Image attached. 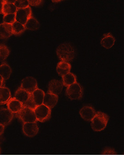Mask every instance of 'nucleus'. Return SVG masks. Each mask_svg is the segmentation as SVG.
Here are the masks:
<instances>
[{
  "label": "nucleus",
  "mask_w": 124,
  "mask_h": 155,
  "mask_svg": "<svg viewBox=\"0 0 124 155\" xmlns=\"http://www.w3.org/2000/svg\"><path fill=\"white\" fill-rule=\"evenodd\" d=\"M3 21V23H5V24L12 25L16 21L15 14L4 15Z\"/></svg>",
  "instance_id": "a878e982"
},
{
  "label": "nucleus",
  "mask_w": 124,
  "mask_h": 155,
  "mask_svg": "<svg viewBox=\"0 0 124 155\" xmlns=\"http://www.w3.org/2000/svg\"><path fill=\"white\" fill-rule=\"evenodd\" d=\"M56 54L61 61L68 62L75 58V49L70 43H62L57 48Z\"/></svg>",
  "instance_id": "f257e3e1"
},
{
  "label": "nucleus",
  "mask_w": 124,
  "mask_h": 155,
  "mask_svg": "<svg viewBox=\"0 0 124 155\" xmlns=\"http://www.w3.org/2000/svg\"><path fill=\"white\" fill-rule=\"evenodd\" d=\"M4 3L3 5L2 14H3L4 15L15 14L17 9L14 4L6 2L5 0H4Z\"/></svg>",
  "instance_id": "412c9836"
},
{
  "label": "nucleus",
  "mask_w": 124,
  "mask_h": 155,
  "mask_svg": "<svg viewBox=\"0 0 124 155\" xmlns=\"http://www.w3.org/2000/svg\"><path fill=\"white\" fill-rule=\"evenodd\" d=\"M4 2V1H0V14H2V12L3 5Z\"/></svg>",
  "instance_id": "473e14b6"
},
{
  "label": "nucleus",
  "mask_w": 124,
  "mask_h": 155,
  "mask_svg": "<svg viewBox=\"0 0 124 155\" xmlns=\"http://www.w3.org/2000/svg\"><path fill=\"white\" fill-rule=\"evenodd\" d=\"M14 4L17 9H24L29 6L28 1H15Z\"/></svg>",
  "instance_id": "bb28decb"
},
{
  "label": "nucleus",
  "mask_w": 124,
  "mask_h": 155,
  "mask_svg": "<svg viewBox=\"0 0 124 155\" xmlns=\"http://www.w3.org/2000/svg\"><path fill=\"white\" fill-rule=\"evenodd\" d=\"M24 107H27L30 108L34 110L37 107L34 100H33V97L32 94H31L29 98L25 103L23 104Z\"/></svg>",
  "instance_id": "cd10ccee"
},
{
  "label": "nucleus",
  "mask_w": 124,
  "mask_h": 155,
  "mask_svg": "<svg viewBox=\"0 0 124 155\" xmlns=\"http://www.w3.org/2000/svg\"><path fill=\"white\" fill-rule=\"evenodd\" d=\"M16 116L23 123L37 121L34 110L27 107H24L22 109L16 114Z\"/></svg>",
  "instance_id": "7ed1b4c3"
},
{
  "label": "nucleus",
  "mask_w": 124,
  "mask_h": 155,
  "mask_svg": "<svg viewBox=\"0 0 124 155\" xmlns=\"http://www.w3.org/2000/svg\"><path fill=\"white\" fill-rule=\"evenodd\" d=\"M14 114L7 108H0V123L4 126L9 125L13 119Z\"/></svg>",
  "instance_id": "1a4fd4ad"
},
{
  "label": "nucleus",
  "mask_w": 124,
  "mask_h": 155,
  "mask_svg": "<svg viewBox=\"0 0 124 155\" xmlns=\"http://www.w3.org/2000/svg\"><path fill=\"white\" fill-rule=\"evenodd\" d=\"M29 2V5H32V6H37L41 5L43 2V1H28Z\"/></svg>",
  "instance_id": "c756f323"
},
{
  "label": "nucleus",
  "mask_w": 124,
  "mask_h": 155,
  "mask_svg": "<svg viewBox=\"0 0 124 155\" xmlns=\"http://www.w3.org/2000/svg\"><path fill=\"white\" fill-rule=\"evenodd\" d=\"M5 126L0 123V136L2 135L4 133Z\"/></svg>",
  "instance_id": "7c9ffc66"
},
{
  "label": "nucleus",
  "mask_w": 124,
  "mask_h": 155,
  "mask_svg": "<svg viewBox=\"0 0 124 155\" xmlns=\"http://www.w3.org/2000/svg\"><path fill=\"white\" fill-rule=\"evenodd\" d=\"M5 80L3 79L2 76L0 75V87H4L5 85Z\"/></svg>",
  "instance_id": "2f4dec72"
},
{
  "label": "nucleus",
  "mask_w": 124,
  "mask_h": 155,
  "mask_svg": "<svg viewBox=\"0 0 124 155\" xmlns=\"http://www.w3.org/2000/svg\"><path fill=\"white\" fill-rule=\"evenodd\" d=\"M31 94L25 90L19 87L15 92L14 98L22 104H24L28 100Z\"/></svg>",
  "instance_id": "a211bd4d"
},
{
  "label": "nucleus",
  "mask_w": 124,
  "mask_h": 155,
  "mask_svg": "<svg viewBox=\"0 0 124 155\" xmlns=\"http://www.w3.org/2000/svg\"><path fill=\"white\" fill-rule=\"evenodd\" d=\"M61 2V1H52V2Z\"/></svg>",
  "instance_id": "72a5a7b5"
},
{
  "label": "nucleus",
  "mask_w": 124,
  "mask_h": 155,
  "mask_svg": "<svg viewBox=\"0 0 124 155\" xmlns=\"http://www.w3.org/2000/svg\"><path fill=\"white\" fill-rule=\"evenodd\" d=\"M22 130L25 135L33 137L38 134L39 128L36 122L25 123L22 126Z\"/></svg>",
  "instance_id": "6e6552de"
},
{
  "label": "nucleus",
  "mask_w": 124,
  "mask_h": 155,
  "mask_svg": "<svg viewBox=\"0 0 124 155\" xmlns=\"http://www.w3.org/2000/svg\"><path fill=\"white\" fill-rule=\"evenodd\" d=\"M20 87L29 94H32L38 88L37 80L32 77L25 78L22 80Z\"/></svg>",
  "instance_id": "423d86ee"
},
{
  "label": "nucleus",
  "mask_w": 124,
  "mask_h": 155,
  "mask_svg": "<svg viewBox=\"0 0 124 155\" xmlns=\"http://www.w3.org/2000/svg\"><path fill=\"white\" fill-rule=\"evenodd\" d=\"M15 14L16 21L25 25L32 16V10L30 6L24 9H17Z\"/></svg>",
  "instance_id": "0eeeda50"
},
{
  "label": "nucleus",
  "mask_w": 124,
  "mask_h": 155,
  "mask_svg": "<svg viewBox=\"0 0 124 155\" xmlns=\"http://www.w3.org/2000/svg\"><path fill=\"white\" fill-rule=\"evenodd\" d=\"M63 85L59 80L53 79L50 82L49 85V93L58 96L62 91Z\"/></svg>",
  "instance_id": "9d476101"
},
{
  "label": "nucleus",
  "mask_w": 124,
  "mask_h": 155,
  "mask_svg": "<svg viewBox=\"0 0 124 155\" xmlns=\"http://www.w3.org/2000/svg\"><path fill=\"white\" fill-rule=\"evenodd\" d=\"M11 98L10 89L5 87H0V105L6 104Z\"/></svg>",
  "instance_id": "f3484780"
},
{
  "label": "nucleus",
  "mask_w": 124,
  "mask_h": 155,
  "mask_svg": "<svg viewBox=\"0 0 124 155\" xmlns=\"http://www.w3.org/2000/svg\"><path fill=\"white\" fill-rule=\"evenodd\" d=\"M34 111L37 120L40 122L48 120L51 116V109L43 104L36 107Z\"/></svg>",
  "instance_id": "20e7f679"
},
{
  "label": "nucleus",
  "mask_w": 124,
  "mask_h": 155,
  "mask_svg": "<svg viewBox=\"0 0 124 155\" xmlns=\"http://www.w3.org/2000/svg\"><path fill=\"white\" fill-rule=\"evenodd\" d=\"M12 70L8 64L3 63L0 65V75L5 80H8L12 74Z\"/></svg>",
  "instance_id": "aec40b11"
},
{
  "label": "nucleus",
  "mask_w": 124,
  "mask_h": 155,
  "mask_svg": "<svg viewBox=\"0 0 124 155\" xmlns=\"http://www.w3.org/2000/svg\"><path fill=\"white\" fill-rule=\"evenodd\" d=\"M31 94L37 107L43 104L45 93L42 89L37 88Z\"/></svg>",
  "instance_id": "6ab92c4d"
},
{
  "label": "nucleus",
  "mask_w": 124,
  "mask_h": 155,
  "mask_svg": "<svg viewBox=\"0 0 124 155\" xmlns=\"http://www.w3.org/2000/svg\"><path fill=\"white\" fill-rule=\"evenodd\" d=\"M83 91L81 85L77 82L67 87L66 94L71 100H79L83 96Z\"/></svg>",
  "instance_id": "39448f33"
},
{
  "label": "nucleus",
  "mask_w": 124,
  "mask_h": 155,
  "mask_svg": "<svg viewBox=\"0 0 124 155\" xmlns=\"http://www.w3.org/2000/svg\"><path fill=\"white\" fill-rule=\"evenodd\" d=\"M62 78L63 85L67 87L77 82L75 75L71 72L62 76Z\"/></svg>",
  "instance_id": "5701e85b"
},
{
  "label": "nucleus",
  "mask_w": 124,
  "mask_h": 155,
  "mask_svg": "<svg viewBox=\"0 0 124 155\" xmlns=\"http://www.w3.org/2000/svg\"><path fill=\"white\" fill-rule=\"evenodd\" d=\"M109 116L106 114L101 111H98L91 121L92 128L95 131H101L106 128Z\"/></svg>",
  "instance_id": "f03ea898"
},
{
  "label": "nucleus",
  "mask_w": 124,
  "mask_h": 155,
  "mask_svg": "<svg viewBox=\"0 0 124 155\" xmlns=\"http://www.w3.org/2000/svg\"><path fill=\"white\" fill-rule=\"evenodd\" d=\"M102 154L105 155H115L116 154V153L113 148H106L102 151Z\"/></svg>",
  "instance_id": "c85d7f7f"
},
{
  "label": "nucleus",
  "mask_w": 124,
  "mask_h": 155,
  "mask_svg": "<svg viewBox=\"0 0 124 155\" xmlns=\"http://www.w3.org/2000/svg\"><path fill=\"white\" fill-rule=\"evenodd\" d=\"M96 111L92 107L86 106L79 110V115L86 121H91L96 114Z\"/></svg>",
  "instance_id": "f8f14e48"
},
{
  "label": "nucleus",
  "mask_w": 124,
  "mask_h": 155,
  "mask_svg": "<svg viewBox=\"0 0 124 155\" xmlns=\"http://www.w3.org/2000/svg\"><path fill=\"white\" fill-rule=\"evenodd\" d=\"M58 101V96L47 93L45 94L43 104L51 109L57 104Z\"/></svg>",
  "instance_id": "ddd939ff"
},
{
  "label": "nucleus",
  "mask_w": 124,
  "mask_h": 155,
  "mask_svg": "<svg viewBox=\"0 0 124 155\" xmlns=\"http://www.w3.org/2000/svg\"><path fill=\"white\" fill-rule=\"evenodd\" d=\"M12 35V25L4 23L0 25V39H6Z\"/></svg>",
  "instance_id": "4468645a"
},
{
  "label": "nucleus",
  "mask_w": 124,
  "mask_h": 155,
  "mask_svg": "<svg viewBox=\"0 0 124 155\" xmlns=\"http://www.w3.org/2000/svg\"><path fill=\"white\" fill-rule=\"evenodd\" d=\"M115 41V39L110 33L105 34L101 41V44L102 47L106 49L112 48Z\"/></svg>",
  "instance_id": "dca6fc26"
},
{
  "label": "nucleus",
  "mask_w": 124,
  "mask_h": 155,
  "mask_svg": "<svg viewBox=\"0 0 124 155\" xmlns=\"http://www.w3.org/2000/svg\"><path fill=\"white\" fill-rule=\"evenodd\" d=\"M6 105L7 109L14 114H17L24 107L23 104L14 97L11 98Z\"/></svg>",
  "instance_id": "9b49d317"
},
{
  "label": "nucleus",
  "mask_w": 124,
  "mask_h": 155,
  "mask_svg": "<svg viewBox=\"0 0 124 155\" xmlns=\"http://www.w3.org/2000/svg\"><path fill=\"white\" fill-rule=\"evenodd\" d=\"M25 29L30 30H36L40 27L39 21L33 16H31L24 25Z\"/></svg>",
  "instance_id": "4be33fe9"
},
{
  "label": "nucleus",
  "mask_w": 124,
  "mask_h": 155,
  "mask_svg": "<svg viewBox=\"0 0 124 155\" xmlns=\"http://www.w3.org/2000/svg\"><path fill=\"white\" fill-rule=\"evenodd\" d=\"M10 50L4 44H0V61H3L10 54Z\"/></svg>",
  "instance_id": "393cba45"
},
{
  "label": "nucleus",
  "mask_w": 124,
  "mask_h": 155,
  "mask_svg": "<svg viewBox=\"0 0 124 155\" xmlns=\"http://www.w3.org/2000/svg\"><path fill=\"white\" fill-rule=\"evenodd\" d=\"M12 25L13 35H21L25 32L26 29L24 25L16 21Z\"/></svg>",
  "instance_id": "b1692460"
},
{
  "label": "nucleus",
  "mask_w": 124,
  "mask_h": 155,
  "mask_svg": "<svg viewBox=\"0 0 124 155\" xmlns=\"http://www.w3.org/2000/svg\"><path fill=\"white\" fill-rule=\"evenodd\" d=\"M71 67V65L69 63L61 61L57 64L56 71L60 76H63L70 72Z\"/></svg>",
  "instance_id": "2eb2a0df"
},
{
  "label": "nucleus",
  "mask_w": 124,
  "mask_h": 155,
  "mask_svg": "<svg viewBox=\"0 0 124 155\" xmlns=\"http://www.w3.org/2000/svg\"><path fill=\"white\" fill-rule=\"evenodd\" d=\"M1 147H0V154H1Z\"/></svg>",
  "instance_id": "f704fd0d"
}]
</instances>
